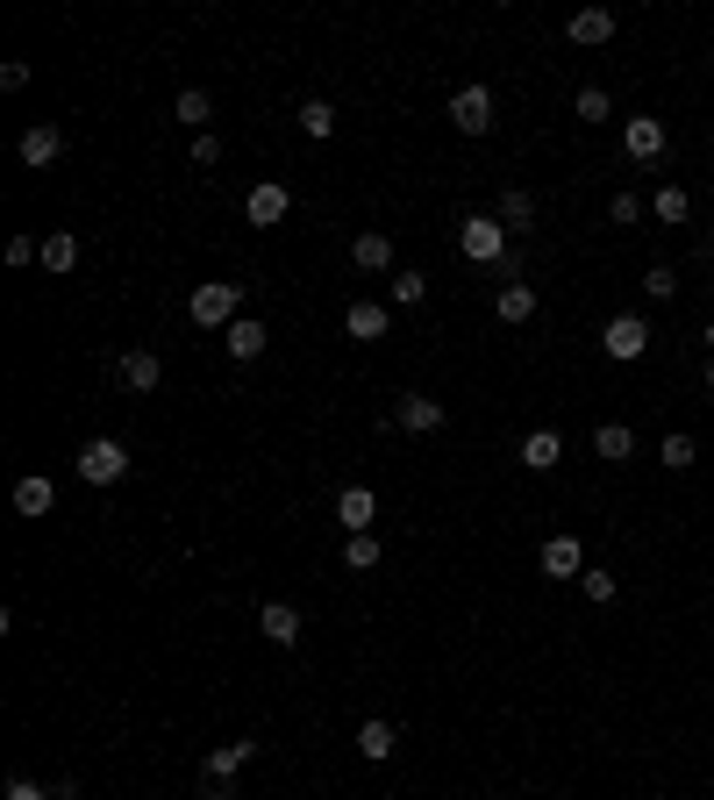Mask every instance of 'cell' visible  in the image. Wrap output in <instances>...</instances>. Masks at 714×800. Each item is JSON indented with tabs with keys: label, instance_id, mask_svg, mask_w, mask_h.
I'll use <instances>...</instances> for the list:
<instances>
[{
	"label": "cell",
	"instance_id": "6da1fadb",
	"mask_svg": "<svg viewBox=\"0 0 714 800\" xmlns=\"http://www.w3.org/2000/svg\"><path fill=\"white\" fill-rule=\"evenodd\" d=\"M458 250H465V258H472V265H508V230H500V215H465L458 222Z\"/></svg>",
	"mask_w": 714,
	"mask_h": 800
},
{
	"label": "cell",
	"instance_id": "7a4b0ae2",
	"mask_svg": "<svg viewBox=\"0 0 714 800\" xmlns=\"http://www.w3.org/2000/svg\"><path fill=\"white\" fill-rule=\"evenodd\" d=\"M187 314H193L201 329H230L236 314H243V286H230V279H207V286H193Z\"/></svg>",
	"mask_w": 714,
	"mask_h": 800
},
{
	"label": "cell",
	"instance_id": "3957f363",
	"mask_svg": "<svg viewBox=\"0 0 714 800\" xmlns=\"http://www.w3.org/2000/svg\"><path fill=\"white\" fill-rule=\"evenodd\" d=\"M121 472H129V450H121L115 436H94V444H79V479H86V487H115Z\"/></svg>",
	"mask_w": 714,
	"mask_h": 800
},
{
	"label": "cell",
	"instance_id": "277c9868",
	"mask_svg": "<svg viewBox=\"0 0 714 800\" xmlns=\"http://www.w3.org/2000/svg\"><path fill=\"white\" fill-rule=\"evenodd\" d=\"M600 351L615 358V365H636V358L650 351V322L643 314H615V322L600 329Z\"/></svg>",
	"mask_w": 714,
	"mask_h": 800
},
{
	"label": "cell",
	"instance_id": "5b68a950",
	"mask_svg": "<svg viewBox=\"0 0 714 800\" xmlns=\"http://www.w3.org/2000/svg\"><path fill=\"white\" fill-rule=\"evenodd\" d=\"M450 129L458 136H486L493 129V86H458V94H450Z\"/></svg>",
	"mask_w": 714,
	"mask_h": 800
},
{
	"label": "cell",
	"instance_id": "8992f818",
	"mask_svg": "<svg viewBox=\"0 0 714 800\" xmlns=\"http://www.w3.org/2000/svg\"><path fill=\"white\" fill-rule=\"evenodd\" d=\"M664 143H672V129H664L658 115H629V122H621V150H629L636 164H658Z\"/></svg>",
	"mask_w": 714,
	"mask_h": 800
},
{
	"label": "cell",
	"instance_id": "52a82bcc",
	"mask_svg": "<svg viewBox=\"0 0 714 800\" xmlns=\"http://www.w3.org/2000/svg\"><path fill=\"white\" fill-rule=\"evenodd\" d=\"M257 758V744L251 736H236V744H215L207 750V765H201V787H236V772Z\"/></svg>",
	"mask_w": 714,
	"mask_h": 800
},
{
	"label": "cell",
	"instance_id": "ba28073f",
	"mask_svg": "<svg viewBox=\"0 0 714 800\" xmlns=\"http://www.w3.org/2000/svg\"><path fill=\"white\" fill-rule=\"evenodd\" d=\"M243 215H251V230H279V222L294 215V193H286L279 179H265V186H251V201H243Z\"/></svg>",
	"mask_w": 714,
	"mask_h": 800
},
{
	"label": "cell",
	"instance_id": "9c48e42d",
	"mask_svg": "<svg viewBox=\"0 0 714 800\" xmlns=\"http://www.w3.org/2000/svg\"><path fill=\"white\" fill-rule=\"evenodd\" d=\"M14 158H22L29 172H43V164H57V158H65V129H57V122H36V129H22V143H14Z\"/></svg>",
	"mask_w": 714,
	"mask_h": 800
},
{
	"label": "cell",
	"instance_id": "30bf717a",
	"mask_svg": "<svg viewBox=\"0 0 714 800\" xmlns=\"http://www.w3.org/2000/svg\"><path fill=\"white\" fill-rule=\"evenodd\" d=\"M393 422H401L407 436H436V429H444V401H429V394H401V401H393Z\"/></svg>",
	"mask_w": 714,
	"mask_h": 800
},
{
	"label": "cell",
	"instance_id": "8fae6325",
	"mask_svg": "<svg viewBox=\"0 0 714 800\" xmlns=\"http://www.w3.org/2000/svg\"><path fill=\"white\" fill-rule=\"evenodd\" d=\"M337 522H343L351 536H372V522H379V493H372V487H343V493H337Z\"/></svg>",
	"mask_w": 714,
	"mask_h": 800
},
{
	"label": "cell",
	"instance_id": "7c38bea8",
	"mask_svg": "<svg viewBox=\"0 0 714 800\" xmlns=\"http://www.w3.org/2000/svg\"><path fill=\"white\" fill-rule=\"evenodd\" d=\"M265 322H257V314H236V322L230 329H222V351H230L236 358V365H251V358H265Z\"/></svg>",
	"mask_w": 714,
	"mask_h": 800
},
{
	"label": "cell",
	"instance_id": "4fadbf2b",
	"mask_svg": "<svg viewBox=\"0 0 714 800\" xmlns=\"http://www.w3.org/2000/svg\"><path fill=\"white\" fill-rule=\"evenodd\" d=\"M536 565L551 572V579H579V572H586V543H579V536H551Z\"/></svg>",
	"mask_w": 714,
	"mask_h": 800
},
{
	"label": "cell",
	"instance_id": "5bb4252c",
	"mask_svg": "<svg viewBox=\"0 0 714 800\" xmlns=\"http://www.w3.org/2000/svg\"><path fill=\"white\" fill-rule=\"evenodd\" d=\"M257 629L286 651V643H300V608L294 600H265V608H257Z\"/></svg>",
	"mask_w": 714,
	"mask_h": 800
},
{
	"label": "cell",
	"instance_id": "9a60e30c",
	"mask_svg": "<svg viewBox=\"0 0 714 800\" xmlns=\"http://www.w3.org/2000/svg\"><path fill=\"white\" fill-rule=\"evenodd\" d=\"M351 265L358 271H393V236L386 230H358L351 236Z\"/></svg>",
	"mask_w": 714,
	"mask_h": 800
},
{
	"label": "cell",
	"instance_id": "2e32d148",
	"mask_svg": "<svg viewBox=\"0 0 714 800\" xmlns=\"http://www.w3.org/2000/svg\"><path fill=\"white\" fill-rule=\"evenodd\" d=\"M51 508H57V487H51L43 472L14 479V515H29V522H36V515H51Z\"/></svg>",
	"mask_w": 714,
	"mask_h": 800
},
{
	"label": "cell",
	"instance_id": "e0dca14e",
	"mask_svg": "<svg viewBox=\"0 0 714 800\" xmlns=\"http://www.w3.org/2000/svg\"><path fill=\"white\" fill-rule=\"evenodd\" d=\"M493 314H500V322H508V329H522L529 314H536V286L508 279V286H500V294H493Z\"/></svg>",
	"mask_w": 714,
	"mask_h": 800
},
{
	"label": "cell",
	"instance_id": "ac0fdd59",
	"mask_svg": "<svg viewBox=\"0 0 714 800\" xmlns=\"http://www.w3.org/2000/svg\"><path fill=\"white\" fill-rule=\"evenodd\" d=\"M557 458H565V436L557 429H529L522 436V465L529 472H557Z\"/></svg>",
	"mask_w": 714,
	"mask_h": 800
},
{
	"label": "cell",
	"instance_id": "d6986e66",
	"mask_svg": "<svg viewBox=\"0 0 714 800\" xmlns=\"http://www.w3.org/2000/svg\"><path fill=\"white\" fill-rule=\"evenodd\" d=\"M565 36L586 43V51H594V43H615V14H607V8H579V14L565 22Z\"/></svg>",
	"mask_w": 714,
	"mask_h": 800
},
{
	"label": "cell",
	"instance_id": "ffe728a7",
	"mask_svg": "<svg viewBox=\"0 0 714 800\" xmlns=\"http://www.w3.org/2000/svg\"><path fill=\"white\" fill-rule=\"evenodd\" d=\"M158 380H164V358L158 351H129V358H121V386H129V394H150Z\"/></svg>",
	"mask_w": 714,
	"mask_h": 800
},
{
	"label": "cell",
	"instance_id": "44dd1931",
	"mask_svg": "<svg viewBox=\"0 0 714 800\" xmlns=\"http://www.w3.org/2000/svg\"><path fill=\"white\" fill-rule=\"evenodd\" d=\"M343 329H351L358 343H379V337H386V300H351V314H343Z\"/></svg>",
	"mask_w": 714,
	"mask_h": 800
},
{
	"label": "cell",
	"instance_id": "7402d4cb",
	"mask_svg": "<svg viewBox=\"0 0 714 800\" xmlns=\"http://www.w3.org/2000/svg\"><path fill=\"white\" fill-rule=\"evenodd\" d=\"M393 750H401V729H393V722H364V729H358V758H372V765H386L393 758Z\"/></svg>",
	"mask_w": 714,
	"mask_h": 800
},
{
	"label": "cell",
	"instance_id": "603a6c76",
	"mask_svg": "<svg viewBox=\"0 0 714 800\" xmlns=\"http://www.w3.org/2000/svg\"><path fill=\"white\" fill-rule=\"evenodd\" d=\"M172 115H179V122H187L193 136H207V122H215V100H207L201 86H187V94L172 100Z\"/></svg>",
	"mask_w": 714,
	"mask_h": 800
},
{
	"label": "cell",
	"instance_id": "cb8c5ba5",
	"mask_svg": "<svg viewBox=\"0 0 714 800\" xmlns=\"http://www.w3.org/2000/svg\"><path fill=\"white\" fill-rule=\"evenodd\" d=\"M594 450H600L607 465H621L636 450V429H629V422H600V429H594Z\"/></svg>",
	"mask_w": 714,
	"mask_h": 800
},
{
	"label": "cell",
	"instance_id": "d4e9b609",
	"mask_svg": "<svg viewBox=\"0 0 714 800\" xmlns=\"http://www.w3.org/2000/svg\"><path fill=\"white\" fill-rule=\"evenodd\" d=\"M650 215H658L664 230H679V222L693 215V193H686V186H658V201H650Z\"/></svg>",
	"mask_w": 714,
	"mask_h": 800
},
{
	"label": "cell",
	"instance_id": "484cf974",
	"mask_svg": "<svg viewBox=\"0 0 714 800\" xmlns=\"http://www.w3.org/2000/svg\"><path fill=\"white\" fill-rule=\"evenodd\" d=\"M72 265H79V236L51 230V236H43V271H72Z\"/></svg>",
	"mask_w": 714,
	"mask_h": 800
},
{
	"label": "cell",
	"instance_id": "4316f807",
	"mask_svg": "<svg viewBox=\"0 0 714 800\" xmlns=\"http://www.w3.org/2000/svg\"><path fill=\"white\" fill-rule=\"evenodd\" d=\"M500 222H508V230H529V222H536V193L508 186V193H500Z\"/></svg>",
	"mask_w": 714,
	"mask_h": 800
},
{
	"label": "cell",
	"instance_id": "83f0119b",
	"mask_svg": "<svg viewBox=\"0 0 714 800\" xmlns=\"http://www.w3.org/2000/svg\"><path fill=\"white\" fill-rule=\"evenodd\" d=\"M572 115H579V122H615V100H607V86H579V94H572Z\"/></svg>",
	"mask_w": 714,
	"mask_h": 800
},
{
	"label": "cell",
	"instance_id": "f1b7e54d",
	"mask_svg": "<svg viewBox=\"0 0 714 800\" xmlns=\"http://www.w3.org/2000/svg\"><path fill=\"white\" fill-rule=\"evenodd\" d=\"M393 308H422V300H429V279H422V271H393Z\"/></svg>",
	"mask_w": 714,
	"mask_h": 800
},
{
	"label": "cell",
	"instance_id": "f546056e",
	"mask_svg": "<svg viewBox=\"0 0 714 800\" xmlns=\"http://www.w3.org/2000/svg\"><path fill=\"white\" fill-rule=\"evenodd\" d=\"M658 458H664V465H672V472H686V465H693V458H701V444H693V436H686V429H672V436H664V444H658Z\"/></svg>",
	"mask_w": 714,
	"mask_h": 800
},
{
	"label": "cell",
	"instance_id": "4dcf8cb0",
	"mask_svg": "<svg viewBox=\"0 0 714 800\" xmlns=\"http://www.w3.org/2000/svg\"><path fill=\"white\" fill-rule=\"evenodd\" d=\"M379 557H386V543H379V536H351V543H343V565H351V572H372Z\"/></svg>",
	"mask_w": 714,
	"mask_h": 800
},
{
	"label": "cell",
	"instance_id": "1f68e13d",
	"mask_svg": "<svg viewBox=\"0 0 714 800\" xmlns=\"http://www.w3.org/2000/svg\"><path fill=\"white\" fill-rule=\"evenodd\" d=\"M300 129H308L315 143H322V136H337V108H329V100H308V108H300Z\"/></svg>",
	"mask_w": 714,
	"mask_h": 800
},
{
	"label": "cell",
	"instance_id": "d6a6232c",
	"mask_svg": "<svg viewBox=\"0 0 714 800\" xmlns=\"http://www.w3.org/2000/svg\"><path fill=\"white\" fill-rule=\"evenodd\" d=\"M643 300H679V271L672 265H650L643 271Z\"/></svg>",
	"mask_w": 714,
	"mask_h": 800
},
{
	"label": "cell",
	"instance_id": "836d02e7",
	"mask_svg": "<svg viewBox=\"0 0 714 800\" xmlns=\"http://www.w3.org/2000/svg\"><path fill=\"white\" fill-rule=\"evenodd\" d=\"M579 586H586L594 608H615V572H579Z\"/></svg>",
	"mask_w": 714,
	"mask_h": 800
},
{
	"label": "cell",
	"instance_id": "e575fe53",
	"mask_svg": "<svg viewBox=\"0 0 714 800\" xmlns=\"http://www.w3.org/2000/svg\"><path fill=\"white\" fill-rule=\"evenodd\" d=\"M607 215L629 230V222H643V201H636V193H615V201H607Z\"/></svg>",
	"mask_w": 714,
	"mask_h": 800
},
{
	"label": "cell",
	"instance_id": "d590c367",
	"mask_svg": "<svg viewBox=\"0 0 714 800\" xmlns=\"http://www.w3.org/2000/svg\"><path fill=\"white\" fill-rule=\"evenodd\" d=\"M36 258H43L36 236H8V265H36Z\"/></svg>",
	"mask_w": 714,
	"mask_h": 800
},
{
	"label": "cell",
	"instance_id": "8d00e7d4",
	"mask_svg": "<svg viewBox=\"0 0 714 800\" xmlns=\"http://www.w3.org/2000/svg\"><path fill=\"white\" fill-rule=\"evenodd\" d=\"M193 164H222V136H215V129L193 136Z\"/></svg>",
	"mask_w": 714,
	"mask_h": 800
},
{
	"label": "cell",
	"instance_id": "74e56055",
	"mask_svg": "<svg viewBox=\"0 0 714 800\" xmlns=\"http://www.w3.org/2000/svg\"><path fill=\"white\" fill-rule=\"evenodd\" d=\"M8 800H51V793H43L36 779H22V772H14V779H8Z\"/></svg>",
	"mask_w": 714,
	"mask_h": 800
},
{
	"label": "cell",
	"instance_id": "f35d334b",
	"mask_svg": "<svg viewBox=\"0 0 714 800\" xmlns=\"http://www.w3.org/2000/svg\"><path fill=\"white\" fill-rule=\"evenodd\" d=\"M0 86H8V94H14V86H29V65H22V57H8V65H0Z\"/></svg>",
	"mask_w": 714,
	"mask_h": 800
},
{
	"label": "cell",
	"instance_id": "ab89813d",
	"mask_svg": "<svg viewBox=\"0 0 714 800\" xmlns=\"http://www.w3.org/2000/svg\"><path fill=\"white\" fill-rule=\"evenodd\" d=\"M707 394H714V358H707Z\"/></svg>",
	"mask_w": 714,
	"mask_h": 800
},
{
	"label": "cell",
	"instance_id": "60d3db41",
	"mask_svg": "<svg viewBox=\"0 0 714 800\" xmlns=\"http://www.w3.org/2000/svg\"><path fill=\"white\" fill-rule=\"evenodd\" d=\"M707 343H714V314H707Z\"/></svg>",
	"mask_w": 714,
	"mask_h": 800
}]
</instances>
